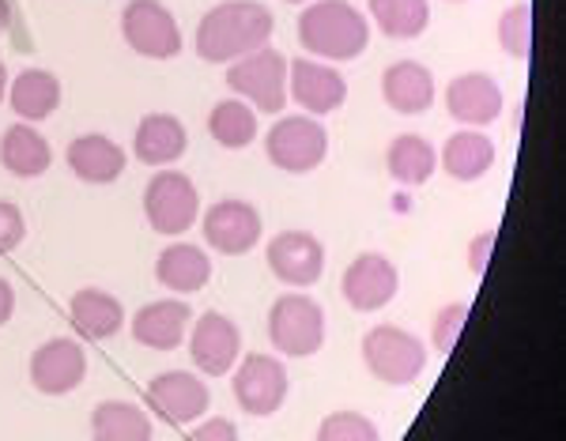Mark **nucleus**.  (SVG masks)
<instances>
[{"label": "nucleus", "instance_id": "obj_1", "mask_svg": "<svg viewBox=\"0 0 566 441\" xmlns=\"http://www.w3.org/2000/svg\"><path fill=\"white\" fill-rule=\"evenodd\" d=\"M276 20L261 0H223L197 23V57L208 64H231L269 45Z\"/></svg>", "mask_w": 566, "mask_h": 441}, {"label": "nucleus", "instance_id": "obj_2", "mask_svg": "<svg viewBox=\"0 0 566 441\" xmlns=\"http://www.w3.org/2000/svg\"><path fill=\"white\" fill-rule=\"evenodd\" d=\"M298 42L322 61H355L370 42V23L348 0H314L298 15Z\"/></svg>", "mask_w": 566, "mask_h": 441}, {"label": "nucleus", "instance_id": "obj_3", "mask_svg": "<svg viewBox=\"0 0 566 441\" xmlns=\"http://www.w3.org/2000/svg\"><path fill=\"white\" fill-rule=\"evenodd\" d=\"M227 87L242 98V103L258 106L261 114H280L287 106V57L272 45L245 53L231 61L227 69Z\"/></svg>", "mask_w": 566, "mask_h": 441}, {"label": "nucleus", "instance_id": "obj_4", "mask_svg": "<svg viewBox=\"0 0 566 441\" xmlns=\"http://www.w3.org/2000/svg\"><path fill=\"white\" fill-rule=\"evenodd\" d=\"M269 339L280 355L310 358L325 347V309L310 294H280L269 314Z\"/></svg>", "mask_w": 566, "mask_h": 441}, {"label": "nucleus", "instance_id": "obj_5", "mask_svg": "<svg viewBox=\"0 0 566 441\" xmlns=\"http://www.w3.org/2000/svg\"><path fill=\"white\" fill-rule=\"evenodd\" d=\"M363 363L378 381L386 385H412L427 370L423 339L397 325H378L363 336Z\"/></svg>", "mask_w": 566, "mask_h": 441}, {"label": "nucleus", "instance_id": "obj_6", "mask_svg": "<svg viewBox=\"0 0 566 441\" xmlns=\"http://www.w3.org/2000/svg\"><path fill=\"white\" fill-rule=\"evenodd\" d=\"M144 216L151 231L163 238H178L197 223L200 216V192L181 170H159L144 189Z\"/></svg>", "mask_w": 566, "mask_h": 441}, {"label": "nucleus", "instance_id": "obj_7", "mask_svg": "<svg viewBox=\"0 0 566 441\" xmlns=\"http://www.w3.org/2000/svg\"><path fill=\"white\" fill-rule=\"evenodd\" d=\"M264 155H269L272 167L287 174H310L325 162L328 133L314 117H280L264 136Z\"/></svg>", "mask_w": 566, "mask_h": 441}, {"label": "nucleus", "instance_id": "obj_8", "mask_svg": "<svg viewBox=\"0 0 566 441\" xmlns=\"http://www.w3.org/2000/svg\"><path fill=\"white\" fill-rule=\"evenodd\" d=\"M122 34L148 61H170L181 53L178 20L163 0H129L122 12Z\"/></svg>", "mask_w": 566, "mask_h": 441}, {"label": "nucleus", "instance_id": "obj_9", "mask_svg": "<svg viewBox=\"0 0 566 441\" xmlns=\"http://www.w3.org/2000/svg\"><path fill=\"white\" fill-rule=\"evenodd\" d=\"M291 392V378H287V366L280 363V358L272 355H245L239 363V370H234V400H239V408L245 416H276L283 408V400H287Z\"/></svg>", "mask_w": 566, "mask_h": 441}, {"label": "nucleus", "instance_id": "obj_10", "mask_svg": "<svg viewBox=\"0 0 566 441\" xmlns=\"http://www.w3.org/2000/svg\"><path fill=\"white\" fill-rule=\"evenodd\" d=\"M264 261L287 287H314L325 272V245L310 231H280L264 250Z\"/></svg>", "mask_w": 566, "mask_h": 441}, {"label": "nucleus", "instance_id": "obj_11", "mask_svg": "<svg viewBox=\"0 0 566 441\" xmlns=\"http://www.w3.org/2000/svg\"><path fill=\"white\" fill-rule=\"evenodd\" d=\"M208 403H212V392L189 370H170L148 381V408L170 427L197 422L208 411Z\"/></svg>", "mask_w": 566, "mask_h": 441}, {"label": "nucleus", "instance_id": "obj_12", "mask_svg": "<svg viewBox=\"0 0 566 441\" xmlns=\"http://www.w3.org/2000/svg\"><path fill=\"white\" fill-rule=\"evenodd\" d=\"M397 287H400V275L392 269L389 256L381 253H359L355 261L344 269V280H340V294L352 309L359 314H374V309L389 306L397 298Z\"/></svg>", "mask_w": 566, "mask_h": 441}, {"label": "nucleus", "instance_id": "obj_13", "mask_svg": "<svg viewBox=\"0 0 566 441\" xmlns=\"http://www.w3.org/2000/svg\"><path fill=\"white\" fill-rule=\"evenodd\" d=\"M205 242L227 256H245L258 250L261 211L250 200H219L205 211Z\"/></svg>", "mask_w": 566, "mask_h": 441}, {"label": "nucleus", "instance_id": "obj_14", "mask_svg": "<svg viewBox=\"0 0 566 441\" xmlns=\"http://www.w3.org/2000/svg\"><path fill=\"white\" fill-rule=\"evenodd\" d=\"M87 378V355L76 339L57 336L31 355V385L45 397H69Z\"/></svg>", "mask_w": 566, "mask_h": 441}, {"label": "nucleus", "instance_id": "obj_15", "mask_svg": "<svg viewBox=\"0 0 566 441\" xmlns=\"http://www.w3.org/2000/svg\"><path fill=\"white\" fill-rule=\"evenodd\" d=\"M189 355L200 366V374L208 378H223L231 374V366L239 363L242 355V333L231 317H223L219 309H208L200 314L197 328L189 333Z\"/></svg>", "mask_w": 566, "mask_h": 441}, {"label": "nucleus", "instance_id": "obj_16", "mask_svg": "<svg viewBox=\"0 0 566 441\" xmlns=\"http://www.w3.org/2000/svg\"><path fill=\"white\" fill-rule=\"evenodd\" d=\"M287 80H291L287 95L295 98L303 109H310L314 117H325V114H333V109H340L344 103H348V80H344V72L333 69V64L291 61Z\"/></svg>", "mask_w": 566, "mask_h": 441}, {"label": "nucleus", "instance_id": "obj_17", "mask_svg": "<svg viewBox=\"0 0 566 441\" xmlns=\"http://www.w3.org/2000/svg\"><path fill=\"white\" fill-rule=\"evenodd\" d=\"M502 106H506V95H502V87L488 72H464V76L450 80V87H446V109L464 128H483L499 122Z\"/></svg>", "mask_w": 566, "mask_h": 441}, {"label": "nucleus", "instance_id": "obj_18", "mask_svg": "<svg viewBox=\"0 0 566 441\" xmlns=\"http://www.w3.org/2000/svg\"><path fill=\"white\" fill-rule=\"evenodd\" d=\"M381 98L405 117L427 114L434 106V72L419 61H397L381 76Z\"/></svg>", "mask_w": 566, "mask_h": 441}, {"label": "nucleus", "instance_id": "obj_19", "mask_svg": "<svg viewBox=\"0 0 566 441\" xmlns=\"http://www.w3.org/2000/svg\"><path fill=\"white\" fill-rule=\"evenodd\" d=\"M189 321H193V314H189L186 302H148L133 317V339L140 347H151V351H175L189 333Z\"/></svg>", "mask_w": 566, "mask_h": 441}, {"label": "nucleus", "instance_id": "obj_20", "mask_svg": "<svg viewBox=\"0 0 566 441\" xmlns=\"http://www.w3.org/2000/svg\"><path fill=\"white\" fill-rule=\"evenodd\" d=\"M65 155L72 174L80 181H87V186H109V181H117L125 174V151L103 133L76 136Z\"/></svg>", "mask_w": 566, "mask_h": 441}, {"label": "nucleus", "instance_id": "obj_21", "mask_svg": "<svg viewBox=\"0 0 566 441\" xmlns=\"http://www.w3.org/2000/svg\"><path fill=\"white\" fill-rule=\"evenodd\" d=\"M189 133L175 114H148L133 136V151L144 167H170L186 155Z\"/></svg>", "mask_w": 566, "mask_h": 441}, {"label": "nucleus", "instance_id": "obj_22", "mask_svg": "<svg viewBox=\"0 0 566 441\" xmlns=\"http://www.w3.org/2000/svg\"><path fill=\"white\" fill-rule=\"evenodd\" d=\"M155 280L175 294H193L200 287H208V280H212V261H208V253L200 245L175 242L155 261Z\"/></svg>", "mask_w": 566, "mask_h": 441}, {"label": "nucleus", "instance_id": "obj_23", "mask_svg": "<svg viewBox=\"0 0 566 441\" xmlns=\"http://www.w3.org/2000/svg\"><path fill=\"white\" fill-rule=\"evenodd\" d=\"M69 317H72V328L87 339H109L114 333H122V325H125L122 302H117L109 291H98V287H84V291L72 294Z\"/></svg>", "mask_w": 566, "mask_h": 441}, {"label": "nucleus", "instance_id": "obj_24", "mask_svg": "<svg viewBox=\"0 0 566 441\" xmlns=\"http://www.w3.org/2000/svg\"><path fill=\"white\" fill-rule=\"evenodd\" d=\"M0 162H4V170L15 174V178H42V174L53 167L50 140L27 122L12 125L0 136Z\"/></svg>", "mask_w": 566, "mask_h": 441}, {"label": "nucleus", "instance_id": "obj_25", "mask_svg": "<svg viewBox=\"0 0 566 441\" xmlns=\"http://www.w3.org/2000/svg\"><path fill=\"white\" fill-rule=\"evenodd\" d=\"M8 103L20 122H45L61 106V80L45 69H23L8 87Z\"/></svg>", "mask_w": 566, "mask_h": 441}, {"label": "nucleus", "instance_id": "obj_26", "mask_svg": "<svg viewBox=\"0 0 566 441\" xmlns=\"http://www.w3.org/2000/svg\"><path fill=\"white\" fill-rule=\"evenodd\" d=\"M491 167H495V144L476 128H461L442 147V170L453 181H480Z\"/></svg>", "mask_w": 566, "mask_h": 441}, {"label": "nucleus", "instance_id": "obj_27", "mask_svg": "<svg viewBox=\"0 0 566 441\" xmlns=\"http://www.w3.org/2000/svg\"><path fill=\"white\" fill-rule=\"evenodd\" d=\"M91 438L95 441H151V419L133 400H103L91 411Z\"/></svg>", "mask_w": 566, "mask_h": 441}, {"label": "nucleus", "instance_id": "obj_28", "mask_svg": "<svg viewBox=\"0 0 566 441\" xmlns=\"http://www.w3.org/2000/svg\"><path fill=\"white\" fill-rule=\"evenodd\" d=\"M386 167L392 174V181H400V186L416 189V186H423V181L434 178L438 151L431 147V140H423L419 133H405V136H397V140L389 144Z\"/></svg>", "mask_w": 566, "mask_h": 441}, {"label": "nucleus", "instance_id": "obj_29", "mask_svg": "<svg viewBox=\"0 0 566 441\" xmlns=\"http://www.w3.org/2000/svg\"><path fill=\"white\" fill-rule=\"evenodd\" d=\"M208 133L227 151H242V147L258 140V109L242 103V98H223L208 114Z\"/></svg>", "mask_w": 566, "mask_h": 441}, {"label": "nucleus", "instance_id": "obj_30", "mask_svg": "<svg viewBox=\"0 0 566 441\" xmlns=\"http://www.w3.org/2000/svg\"><path fill=\"white\" fill-rule=\"evenodd\" d=\"M370 15L381 27V34L397 42L419 39L431 23V4L427 0H370Z\"/></svg>", "mask_w": 566, "mask_h": 441}, {"label": "nucleus", "instance_id": "obj_31", "mask_svg": "<svg viewBox=\"0 0 566 441\" xmlns=\"http://www.w3.org/2000/svg\"><path fill=\"white\" fill-rule=\"evenodd\" d=\"M499 45L510 53L514 61L533 57V4H514L502 12L499 20Z\"/></svg>", "mask_w": 566, "mask_h": 441}, {"label": "nucleus", "instance_id": "obj_32", "mask_svg": "<svg viewBox=\"0 0 566 441\" xmlns=\"http://www.w3.org/2000/svg\"><path fill=\"white\" fill-rule=\"evenodd\" d=\"M317 441H381V434L367 416H359V411H333V416L317 427Z\"/></svg>", "mask_w": 566, "mask_h": 441}, {"label": "nucleus", "instance_id": "obj_33", "mask_svg": "<svg viewBox=\"0 0 566 441\" xmlns=\"http://www.w3.org/2000/svg\"><path fill=\"white\" fill-rule=\"evenodd\" d=\"M464 321H469V302H450V306L438 309L434 328H431V344H434V351L450 355L453 347H458V336H461Z\"/></svg>", "mask_w": 566, "mask_h": 441}, {"label": "nucleus", "instance_id": "obj_34", "mask_svg": "<svg viewBox=\"0 0 566 441\" xmlns=\"http://www.w3.org/2000/svg\"><path fill=\"white\" fill-rule=\"evenodd\" d=\"M27 238V219L12 200H0V253H12Z\"/></svg>", "mask_w": 566, "mask_h": 441}, {"label": "nucleus", "instance_id": "obj_35", "mask_svg": "<svg viewBox=\"0 0 566 441\" xmlns=\"http://www.w3.org/2000/svg\"><path fill=\"white\" fill-rule=\"evenodd\" d=\"M186 441H239V427H234L231 419L216 416V419L200 422L197 430H189Z\"/></svg>", "mask_w": 566, "mask_h": 441}, {"label": "nucleus", "instance_id": "obj_36", "mask_svg": "<svg viewBox=\"0 0 566 441\" xmlns=\"http://www.w3.org/2000/svg\"><path fill=\"white\" fill-rule=\"evenodd\" d=\"M491 250H495V231H488V234H480L476 242H472V250H469V264H472V272H483L488 269V256Z\"/></svg>", "mask_w": 566, "mask_h": 441}, {"label": "nucleus", "instance_id": "obj_37", "mask_svg": "<svg viewBox=\"0 0 566 441\" xmlns=\"http://www.w3.org/2000/svg\"><path fill=\"white\" fill-rule=\"evenodd\" d=\"M15 314V287L0 275V325H8Z\"/></svg>", "mask_w": 566, "mask_h": 441}, {"label": "nucleus", "instance_id": "obj_38", "mask_svg": "<svg viewBox=\"0 0 566 441\" xmlns=\"http://www.w3.org/2000/svg\"><path fill=\"white\" fill-rule=\"evenodd\" d=\"M8 23H12V8H8V0H0V34L8 31Z\"/></svg>", "mask_w": 566, "mask_h": 441}, {"label": "nucleus", "instance_id": "obj_39", "mask_svg": "<svg viewBox=\"0 0 566 441\" xmlns=\"http://www.w3.org/2000/svg\"><path fill=\"white\" fill-rule=\"evenodd\" d=\"M8 98V72H4V61H0V103Z\"/></svg>", "mask_w": 566, "mask_h": 441}, {"label": "nucleus", "instance_id": "obj_40", "mask_svg": "<svg viewBox=\"0 0 566 441\" xmlns=\"http://www.w3.org/2000/svg\"><path fill=\"white\" fill-rule=\"evenodd\" d=\"M287 4H306V0H287Z\"/></svg>", "mask_w": 566, "mask_h": 441}, {"label": "nucleus", "instance_id": "obj_41", "mask_svg": "<svg viewBox=\"0 0 566 441\" xmlns=\"http://www.w3.org/2000/svg\"><path fill=\"white\" fill-rule=\"evenodd\" d=\"M450 4H461V0H450Z\"/></svg>", "mask_w": 566, "mask_h": 441}]
</instances>
